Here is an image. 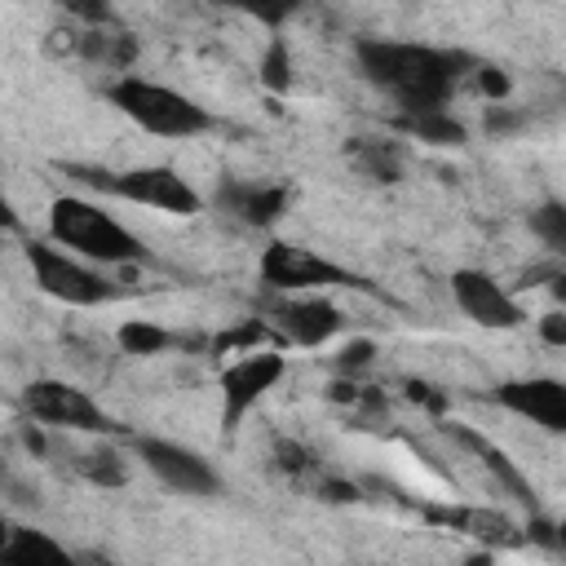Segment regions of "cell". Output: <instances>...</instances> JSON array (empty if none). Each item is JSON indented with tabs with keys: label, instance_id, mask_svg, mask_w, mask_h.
<instances>
[{
	"label": "cell",
	"instance_id": "9c48e42d",
	"mask_svg": "<svg viewBox=\"0 0 566 566\" xmlns=\"http://www.w3.org/2000/svg\"><path fill=\"white\" fill-rule=\"evenodd\" d=\"M137 455L142 464L172 491L181 495H217L221 491V473L190 447L168 442V438H137Z\"/></svg>",
	"mask_w": 566,
	"mask_h": 566
},
{
	"label": "cell",
	"instance_id": "277c9868",
	"mask_svg": "<svg viewBox=\"0 0 566 566\" xmlns=\"http://www.w3.org/2000/svg\"><path fill=\"white\" fill-rule=\"evenodd\" d=\"M62 172L93 186V190H106L115 199H128V203H142V208H155V212H168V217H195L203 208L199 190L168 164H146V168H124V172L66 164Z\"/></svg>",
	"mask_w": 566,
	"mask_h": 566
},
{
	"label": "cell",
	"instance_id": "4fadbf2b",
	"mask_svg": "<svg viewBox=\"0 0 566 566\" xmlns=\"http://www.w3.org/2000/svg\"><path fill=\"white\" fill-rule=\"evenodd\" d=\"M287 203H292L287 186H248V181H226V186L217 190V208H221L226 217H234L239 226H248V230H270V226L287 212Z\"/></svg>",
	"mask_w": 566,
	"mask_h": 566
},
{
	"label": "cell",
	"instance_id": "484cf974",
	"mask_svg": "<svg viewBox=\"0 0 566 566\" xmlns=\"http://www.w3.org/2000/svg\"><path fill=\"white\" fill-rule=\"evenodd\" d=\"M371 358H376V340H367V336H354L349 345H340V354L332 358V367H336L340 376H358L363 367H371Z\"/></svg>",
	"mask_w": 566,
	"mask_h": 566
},
{
	"label": "cell",
	"instance_id": "2e32d148",
	"mask_svg": "<svg viewBox=\"0 0 566 566\" xmlns=\"http://www.w3.org/2000/svg\"><path fill=\"white\" fill-rule=\"evenodd\" d=\"M429 522H442V526H455L464 535H478L486 544H513V522L495 509H420Z\"/></svg>",
	"mask_w": 566,
	"mask_h": 566
},
{
	"label": "cell",
	"instance_id": "e0dca14e",
	"mask_svg": "<svg viewBox=\"0 0 566 566\" xmlns=\"http://www.w3.org/2000/svg\"><path fill=\"white\" fill-rule=\"evenodd\" d=\"M394 128L411 133V137L424 142V146H464V142H469V128H464L451 111H416V115H398Z\"/></svg>",
	"mask_w": 566,
	"mask_h": 566
},
{
	"label": "cell",
	"instance_id": "d6a6232c",
	"mask_svg": "<svg viewBox=\"0 0 566 566\" xmlns=\"http://www.w3.org/2000/svg\"><path fill=\"white\" fill-rule=\"evenodd\" d=\"M522 128V115H513V111H504V106H491L486 111V133L491 137H504V133H517Z\"/></svg>",
	"mask_w": 566,
	"mask_h": 566
},
{
	"label": "cell",
	"instance_id": "cb8c5ba5",
	"mask_svg": "<svg viewBox=\"0 0 566 566\" xmlns=\"http://www.w3.org/2000/svg\"><path fill=\"white\" fill-rule=\"evenodd\" d=\"M80 473H84L88 482H97V486H124V478H128L119 451H111V447H97V451L80 455Z\"/></svg>",
	"mask_w": 566,
	"mask_h": 566
},
{
	"label": "cell",
	"instance_id": "d6986e66",
	"mask_svg": "<svg viewBox=\"0 0 566 566\" xmlns=\"http://www.w3.org/2000/svg\"><path fill=\"white\" fill-rule=\"evenodd\" d=\"M35 557H53V562H66V548L57 539H49L44 531H31V526H9L4 544H0V562H13V566H31Z\"/></svg>",
	"mask_w": 566,
	"mask_h": 566
},
{
	"label": "cell",
	"instance_id": "30bf717a",
	"mask_svg": "<svg viewBox=\"0 0 566 566\" xmlns=\"http://www.w3.org/2000/svg\"><path fill=\"white\" fill-rule=\"evenodd\" d=\"M495 402L548 433H566V380L562 376H517L495 385Z\"/></svg>",
	"mask_w": 566,
	"mask_h": 566
},
{
	"label": "cell",
	"instance_id": "e575fe53",
	"mask_svg": "<svg viewBox=\"0 0 566 566\" xmlns=\"http://www.w3.org/2000/svg\"><path fill=\"white\" fill-rule=\"evenodd\" d=\"M557 548H562V553H566V517H562V522H557Z\"/></svg>",
	"mask_w": 566,
	"mask_h": 566
},
{
	"label": "cell",
	"instance_id": "7a4b0ae2",
	"mask_svg": "<svg viewBox=\"0 0 566 566\" xmlns=\"http://www.w3.org/2000/svg\"><path fill=\"white\" fill-rule=\"evenodd\" d=\"M49 234L57 248H71L75 256H84L93 265H137V261L146 265L150 261L146 243L93 199H75V195L53 199L49 203Z\"/></svg>",
	"mask_w": 566,
	"mask_h": 566
},
{
	"label": "cell",
	"instance_id": "d4e9b609",
	"mask_svg": "<svg viewBox=\"0 0 566 566\" xmlns=\"http://www.w3.org/2000/svg\"><path fill=\"white\" fill-rule=\"evenodd\" d=\"M261 84L270 93H287L292 88V53H287L283 35H274L270 49H265V57H261Z\"/></svg>",
	"mask_w": 566,
	"mask_h": 566
},
{
	"label": "cell",
	"instance_id": "ba28073f",
	"mask_svg": "<svg viewBox=\"0 0 566 566\" xmlns=\"http://www.w3.org/2000/svg\"><path fill=\"white\" fill-rule=\"evenodd\" d=\"M22 407L31 420L53 424V429H75V433H119V420H111L84 389H75L71 380H31L22 389Z\"/></svg>",
	"mask_w": 566,
	"mask_h": 566
},
{
	"label": "cell",
	"instance_id": "1f68e13d",
	"mask_svg": "<svg viewBox=\"0 0 566 566\" xmlns=\"http://www.w3.org/2000/svg\"><path fill=\"white\" fill-rule=\"evenodd\" d=\"M407 398L420 402V407H429V411H438V416L447 411V398H442L433 385H424V380H407Z\"/></svg>",
	"mask_w": 566,
	"mask_h": 566
},
{
	"label": "cell",
	"instance_id": "8992f818",
	"mask_svg": "<svg viewBox=\"0 0 566 566\" xmlns=\"http://www.w3.org/2000/svg\"><path fill=\"white\" fill-rule=\"evenodd\" d=\"M283 371H287V358L274 345L252 349V354H239L221 371V438H234L239 433V424L248 420V411L283 380Z\"/></svg>",
	"mask_w": 566,
	"mask_h": 566
},
{
	"label": "cell",
	"instance_id": "4316f807",
	"mask_svg": "<svg viewBox=\"0 0 566 566\" xmlns=\"http://www.w3.org/2000/svg\"><path fill=\"white\" fill-rule=\"evenodd\" d=\"M274 469L287 473V478H305V473L314 469V455H310L301 442L283 438V442H274Z\"/></svg>",
	"mask_w": 566,
	"mask_h": 566
},
{
	"label": "cell",
	"instance_id": "5b68a950",
	"mask_svg": "<svg viewBox=\"0 0 566 566\" xmlns=\"http://www.w3.org/2000/svg\"><path fill=\"white\" fill-rule=\"evenodd\" d=\"M27 261H31V274L40 283V292L62 301V305L93 310V305H106V301L119 296V287L75 252H62V248H49V243H27Z\"/></svg>",
	"mask_w": 566,
	"mask_h": 566
},
{
	"label": "cell",
	"instance_id": "7402d4cb",
	"mask_svg": "<svg viewBox=\"0 0 566 566\" xmlns=\"http://www.w3.org/2000/svg\"><path fill=\"white\" fill-rule=\"evenodd\" d=\"M531 234H535L553 256H566V203H562V199H544V203L531 212Z\"/></svg>",
	"mask_w": 566,
	"mask_h": 566
},
{
	"label": "cell",
	"instance_id": "4dcf8cb0",
	"mask_svg": "<svg viewBox=\"0 0 566 566\" xmlns=\"http://www.w3.org/2000/svg\"><path fill=\"white\" fill-rule=\"evenodd\" d=\"M314 495L336 500V504H349V500H358V486L354 482H340V478H318L314 482Z\"/></svg>",
	"mask_w": 566,
	"mask_h": 566
},
{
	"label": "cell",
	"instance_id": "9a60e30c",
	"mask_svg": "<svg viewBox=\"0 0 566 566\" xmlns=\"http://www.w3.org/2000/svg\"><path fill=\"white\" fill-rule=\"evenodd\" d=\"M75 53L97 62V66H106V71H124L137 57V40L128 31H119V27H84L80 40H75Z\"/></svg>",
	"mask_w": 566,
	"mask_h": 566
},
{
	"label": "cell",
	"instance_id": "8fae6325",
	"mask_svg": "<svg viewBox=\"0 0 566 566\" xmlns=\"http://www.w3.org/2000/svg\"><path fill=\"white\" fill-rule=\"evenodd\" d=\"M451 296L464 310V318H473L478 327H491V332H513L526 318L522 305L486 270H455L451 274Z\"/></svg>",
	"mask_w": 566,
	"mask_h": 566
},
{
	"label": "cell",
	"instance_id": "836d02e7",
	"mask_svg": "<svg viewBox=\"0 0 566 566\" xmlns=\"http://www.w3.org/2000/svg\"><path fill=\"white\" fill-rule=\"evenodd\" d=\"M548 287H553V296H557V305H562V310H566V270H557V274H553V283H548Z\"/></svg>",
	"mask_w": 566,
	"mask_h": 566
},
{
	"label": "cell",
	"instance_id": "ffe728a7",
	"mask_svg": "<svg viewBox=\"0 0 566 566\" xmlns=\"http://www.w3.org/2000/svg\"><path fill=\"white\" fill-rule=\"evenodd\" d=\"M115 340H119V349L133 354V358H155V354H164V349L177 345V336H172L168 327L146 323V318H128V323H119Z\"/></svg>",
	"mask_w": 566,
	"mask_h": 566
},
{
	"label": "cell",
	"instance_id": "6da1fadb",
	"mask_svg": "<svg viewBox=\"0 0 566 566\" xmlns=\"http://www.w3.org/2000/svg\"><path fill=\"white\" fill-rule=\"evenodd\" d=\"M354 57H358L363 80L398 102V115L447 111L460 75L469 66H478L469 53L429 49V44H402V40H358Z\"/></svg>",
	"mask_w": 566,
	"mask_h": 566
},
{
	"label": "cell",
	"instance_id": "7c38bea8",
	"mask_svg": "<svg viewBox=\"0 0 566 566\" xmlns=\"http://www.w3.org/2000/svg\"><path fill=\"white\" fill-rule=\"evenodd\" d=\"M274 318V332L287 340V345H301V349H318L327 345L340 327H345V314L323 301V296H296V301H279L270 310Z\"/></svg>",
	"mask_w": 566,
	"mask_h": 566
},
{
	"label": "cell",
	"instance_id": "ac0fdd59",
	"mask_svg": "<svg viewBox=\"0 0 566 566\" xmlns=\"http://www.w3.org/2000/svg\"><path fill=\"white\" fill-rule=\"evenodd\" d=\"M349 164L371 177V181H398L402 177V150L394 142H371V137H354L349 142Z\"/></svg>",
	"mask_w": 566,
	"mask_h": 566
},
{
	"label": "cell",
	"instance_id": "603a6c76",
	"mask_svg": "<svg viewBox=\"0 0 566 566\" xmlns=\"http://www.w3.org/2000/svg\"><path fill=\"white\" fill-rule=\"evenodd\" d=\"M221 4L234 13H248L252 22H261L270 31H279L283 22H292L301 13V0H221Z\"/></svg>",
	"mask_w": 566,
	"mask_h": 566
},
{
	"label": "cell",
	"instance_id": "f1b7e54d",
	"mask_svg": "<svg viewBox=\"0 0 566 566\" xmlns=\"http://www.w3.org/2000/svg\"><path fill=\"white\" fill-rule=\"evenodd\" d=\"M539 340L566 349V310H548V314L539 318Z\"/></svg>",
	"mask_w": 566,
	"mask_h": 566
},
{
	"label": "cell",
	"instance_id": "5bb4252c",
	"mask_svg": "<svg viewBox=\"0 0 566 566\" xmlns=\"http://www.w3.org/2000/svg\"><path fill=\"white\" fill-rule=\"evenodd\" d=\"M442 433H447L451 442L469 447V451H473V455L482 460V469H486V473H491V478H495V482H500V486H504V491H509V495H513L517 504H526L531 513H539L535 486H531V482L522 478V469H517V464H513V460H509V455H504V451H500L495 442H486V438H482V433H473L469 424H451V420H442Z\"/></svg>",
	"mask_w": 566,
	"mask_h": 566
},
{
	"label": "cell",
	"instance_id": "44dd1931",
	"mask_svg": "<svg viewBox=\"0 0 566 566\" xmlns=\"http://www.w3.org/2000/svg\"><path fill=\"white\" fill-rule=\"evenodd\" d=\"M283 336L274 332V323H261V318H243L234 327H226L221 336H212V349L217 354H252V349H265V345H279Z\"/></svg>",
	"mask_w": 566,
	"mask_h": 566
},
{
	"label": "cell",
	"instance_id": "f546056e",
	"mask_svg": "<svg viewBox=\"0 0 566 566\" xmlns=\"http://www.w3.org/2000/svg\"><path fill=\"white\" fill-rule=\"evenodd\" d=\"M478 88H482L486 97H509L513 80H509L500 66H478Z\"/></svg>",
	"mask_w": 566,
	"mask_h": 566
},
{
	"label": "cell",
	"instance_id": "52a82bcc",
	"mask_svg": "<svg viewBox=\"0 0 566 566\" xmlns=\"http://www.w3.org/2000/svg\"><path fill=\"white\" fill-rule=\"evenodd\" d=\"M261 283L274 287V292H310V287H371L367 279H358L354 270L301 248V243H287V239H274L265 252H261Z\"/></svg>",
	"mask_w": 566,
	"mask_h": 566
},
{
	"label": "cell",
	"instance_id": "3957f363",
	"mask_svg": "<svg viewBox=\"0 0 566 566\" xmlns=\"http://www.w3.org/2000/svg\"><path fill=\"white\" fill-rule=\"evenodd\" d=\"M106 102H111L124 119H133L137 128H146V133H155V137H177V142H186V137H199V133L212 128V115H208L195 97H186V93H177V88H168V84L142 80V75H119V80H111V84H106Z\"/></svg>",
	"mask_w": 566,
	"mask_h": 566
},
{
	"label": "cell",
	"instance_id": "83f0119b",
	"mask_svg": "<svg viewBox=\"0 0 566 566\" xmlns=\"http://www.w3.org/2000/svg\"><path fill=\"white\" fill-rule=\"evenodd\" d=\"M71 18H80L84 27H115V9L106 0H57Z\"/></svg>",
	"mask_w": 566,
	"mask_h": 566
}]
</instances>
